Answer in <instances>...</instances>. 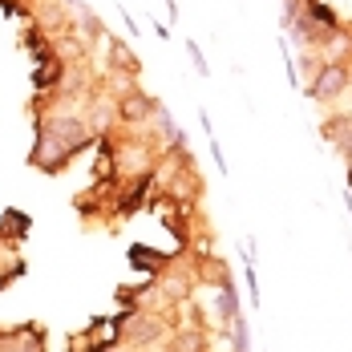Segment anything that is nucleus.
<instances>
[{"label": "nucleus", "instance_id": "obj_1", "mask_svg": "<svg viewBox=\"0 0 352 352\" xmlns=\"http://www.w3.org/2000/svg\"><path fill=\"white\" fill-rule=\"evenodd\" d=\"M352 77H349V69L344 65H336V61H324L320 65V73H316V81H312V98H340L344 94V85H349Z\"/></svg>", "mask_w": 352, "mask_h": 352}, {"label": "nucleus", "instance_id": "obj_2", "mask_svg": "<svg viewBox=\"0 0 352 352\" xmlns=\"http://www.w3.org/2000/svg\"><path fill=\"white\" fill-rule=\"evenodd\" d=\"M154 109H158V102H154L150 94H130V98L122 102V118H126V122H142V118H150Z\"/></svg>", "mask_w": 352, "mask_h": 352}, {"label": "nucleus", "instance_id": "obj_3", "mask_svg": "<svg viewBox=\"0 0 352 352\" xmlns=\"http://www.w3.org/2000/svg\"><path fill=\"white\" fill-rule=\"evenodd\" d=\"M109 45V65L122 73H138V53H130L126 41H106Z\"/></svg>", "mask_w": 352, "mask_h": 352}, {"label": "nucleus", "instance_id": "obj_4", "mask_svg": "<svg viewBox=\"0 0 352 352\" xmlns=\"http://www.w3.org/2000/svg\"><path fill=\"white\" fill-rule=\"evenodd\" d=\"M186 49H190V57H195V69H199V77H207V61H203V53H199V45H195V41H190V45H186Z\"/></svg>", "mask_w": 352, "mask_h": 352}]
</instances>
